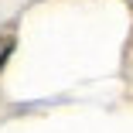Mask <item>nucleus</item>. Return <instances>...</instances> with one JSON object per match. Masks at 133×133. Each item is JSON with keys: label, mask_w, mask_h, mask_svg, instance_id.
<instances>
[{"label": "nucleus", "mask_w": 133, "mask_h": 133, "mask_svg": "<svg viewBox=\"0 0 133 133\" xmlns=\"http://www.w3.org/2000/svg\"><path fill=\"white\" fill-rule=\"evenodd\" d=\"M14 48H17V28H14V24H7V28L0 31V72L7 68L10 55H14Z\"/></svg>", "instance_id": "nucleus-1"}]
</instances>
